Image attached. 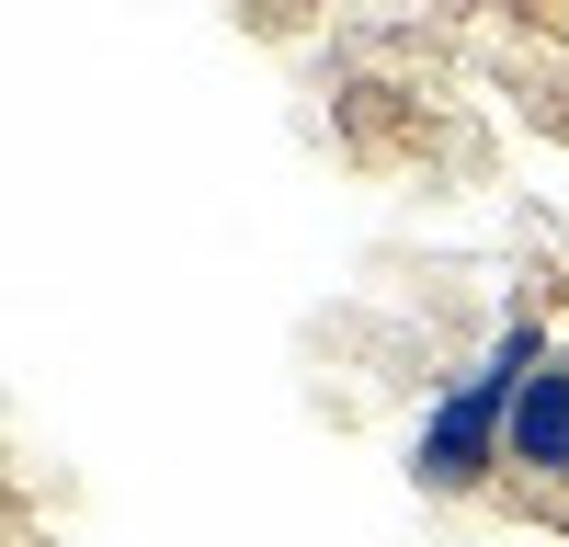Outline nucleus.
<instances>
[{
  "mask_svg": "<svg viewBox=\"0 0 569 547\" xmlns=\"http://www.w3.org/2000/svg\"><path fill=\"white\" fill-rule=\"evenodd\" d=\"M536 365H547L536 319H512V331L490 342V365H479V377H456V388H445V410L421 422L410 479H421V490H479L490 468H512V399L536 388Z\"/></svg>",
  "mask_w": 569,
  "mask_h": 547,
  "instance_id": "obj_1",
  "label": "nucleus"
},
{
  "mask_svg": "<svg viewBox=\"0 0 569 547\" xmlns=\"http://www.w3.org/2000/svg\"><path fill=\"white\" fill-rule=\"evenodd\" d=\"M512 479L569 490V354H547V365H536V388L512 399Z\"/></svg>",
  "mask_w": 569,
  "mask_h": 547,
  "instance_id": "obj_2",
  "label": "nucleus"
}]
</instances>
